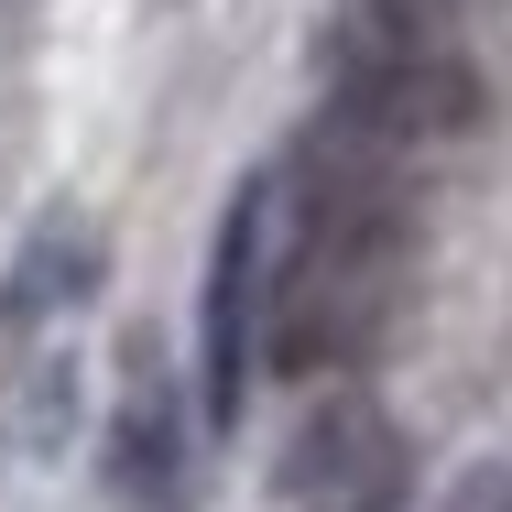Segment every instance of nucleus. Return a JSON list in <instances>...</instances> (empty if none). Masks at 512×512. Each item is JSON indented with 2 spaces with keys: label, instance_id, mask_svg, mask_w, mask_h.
I'll return each mask as SVG.
<instances>
[{
  "label": "nucleus",
  "instance_id": "obj_4",
  "mask_svg": "<svg viewBox=\"0 0 512 512\" xmlns=\"http://www.w3.org/2000/svg\"><path fill=\"white\" fill-rule=\"evenodd\" d=\"M273 491H284V512H404L414 447H404V425L371 404V393H327V404H306V425L284 436Z\"/></svg>",
  "mask_w": 512,
  "mask_h": 512
},
{
  "label": "nucleus",
  "instance_id": "obj_2",
  "mask_svg": "<svg viewBox=\"0 0 512 512\" xmlns=\"http://www.w3.org/2000/svg\"><path fill=\"white\" fill-rule=\"evenodd\" d=\"M480 66L447 44V22H371V44H349L338 55V88H327V120L338 131H360L371 153H436V142H458V131H480Z\"/></svg>",
  "mask_w": 512,
  "mask_h": 512
},
{
  "label": "nucleus",
  "instance_id": "obj_8",
  "mask_svg": "<svg viewBox=\"0 0 512 512\" xmlns=\"http://www.w3.org/2000/svg\"><path fill=\"white\" fill-rule=\"evenodd\" d=\"M371 11H393V22H458V11H480V0H371Z\"/></svg>",
  "mask_w": 512,
  "mask_h": 512
},
{
  "label": "nucleus",
  "instance_id": "obj_5",
  "mask_svg": "<svg viewBox=\"0 0 512 512\" xmlns=\"http://www.w3.org/2000/svg\"><path fill=\"white\" fill-rule=\"evenodd\" d=\"M88 295H99V229L77 207H44L11 251V273H0V327H55Z\"/></svg>",
  "mask_w": 512,
  "mask_h": 512
},
{
  "label": "nucleus",
  "instance_id": "obj_6",
  "mask_svg": "<svg viewBox=\"0 0 512 512\" xmlns=\"http://www.w3.org/2000/svg\"><path fill=\"white\" fill-rule=\"evenodd\" d=\"M109 480L131 502H164L175 491V404H164V371L153 360H131V393L109 414Z\"/></svg>",
  "mask_w": 512,
  "mask_h": 512
},
{
  "label": "nucleus",
  "instance_id": "obj_7",
  "mask_svg": "<svg viewBox=\"0 0 512 512\" xmlns=\"http://www.w3.org/2000/svg\"><path fill=\"white\" fill-rule=\"evenodd\" d=\"M436 512H512V458H480V469H458Z\"/></svg>",
  "mask_w": 512,
  "mask_h": 512
},
{
  "label": "nucleus",
  "instance_id": "obj_3",
  "mask_svg": "<svg viewBox=\"0 0 512 512\" xmlns=\"http://www.w3.org/2000/svg\"><path fill=\"white\" fill-rule=\"evenodd\" d=\"M273 251H284V175H240V197L218 218L197 295V371H207V425H240V393L262 371V327H273Z\"/></svg>",
  "mask_w": 512,
  "mask_h": 512
},
{
  "label": "nucleus",
  "instance_id": "obj_1",
  "mask_svg": "<svg viewBox=\"0 0 512 512\" xmlns=\"http://www.w3.org/2000/svg\"><path fill=\"white\" fill-rule=\"evenodd\" d=\"M404 284H414L404 153H371L360 131L316 120L306 153L284 164V251H273L262 371L273 382H327V371L371 360L404 316Z\"/></svg>",
  "mask_w": 512,
  "mask_h": 512
}]
</instances>
